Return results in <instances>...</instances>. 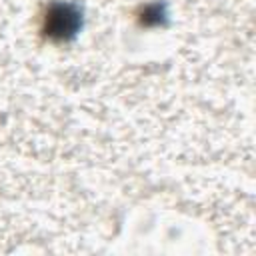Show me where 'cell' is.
<instances>
[{
  "instance_id": "obj_1",
  "label": "cell",
  "mask_w": 256,
  "mask_h": 256,
  "mask_svg": "<svg viewBox=\"0 0 256 256\" xmlns=\"http://www.w3.org/2000/svg\"><path fill=\"white\" fill-rule=\"evenodd\" d=\"M80 28V14L70 4H54L44 16V32L52 40H68Z\"/></svg>"
}]
</instances>
